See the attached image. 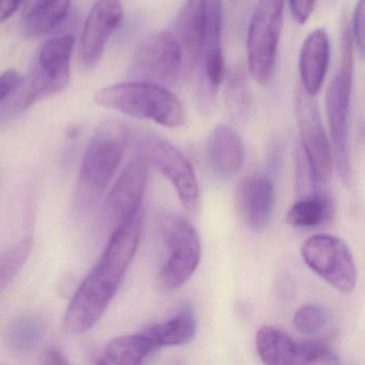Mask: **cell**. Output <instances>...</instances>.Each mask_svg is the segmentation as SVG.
Masks as SVG:
<instances>
[{
	"label": "cell",
	"mask_w": 365,
	"mask_h": 365,
	"mask_svg": "<svg viewBox=\"0 0 365 365\" xmlns=\"http://www.w3.org/2000/svg\"><path fill=\"white\" fill-rule=\"evenodd\" d=\"M142 230V210L115 227L101 258L68 307L63 319L68 333L86 332L101 319L135 256Z\"/></svg>",
	"instance_id": "1"
},
{
	"label": "cell",
	"mask_w": 365,
	"mask_h": 365,
	"mask_svg": "<svg viewBox=\"0 0 365 365\" xmlns=\"http://www.w3.org/2000/svg\"><path fill=\"white\" fill-rule=\"evenodd\" d=\"M98 106L166 128L182 127L187 120L178 97L162 85L130 81L102 88L95 95Z\"/></svg>",
	"instance_id": "2"
},
{
	"label": "cell",
	"mask_w": 365,
	"mask_h": 365,
	"mask_svg": "<svg viewBox=\"0 0 365 365\" xmlns=\"http://www.w3.org/2000/svg\"><path fill=\"white\" fill-rule=\"evenodd\" d=\"M128 132L116 123H106L93 134L78 174L76 200L83 210L101 200L125 153Z\"/></svg>",
	"instance_id": "3"
},
{
	"label": "cell",
	"mask_w": 365,
	"mask_h": 365,
	"mask_svg": "<svg viewBox=\"0 0 365 365\" xmlns=\"http://www.w3.org/2000/svg\"><path fill=\"white\" fill-rule=\"evenodd\" d=\"M352 40L350 29H344L341 37V65L331 81L326 93V112L332 140L335 165L341 181L350 185L351 161L349 150V115L351 103Z\"/></svg>",
	"instance_id": "4"
},
{
	"label": "cell",
	"mask_w": 365,
	"mask_h": 365,
	"mask_svg": "<svg viewBox=\"0 0 365 365\" xmlns=\"http://www.w3.org/2000/svg\"><path fill=\"white\" fill-rule=\"evenodd\" d=\"M285 0H258L247 31V69L259 85L272 81L283 25Z\"/></svg>",
	"instance_id": "5"
},
{
	"label": "cell",
	"mask_w": 365,
	"mask_h": 365,
	"mask_svg": "<svg viewBox=\"0 0 365 365\" xmlns=\"http://www.w3.org/2000/svg\"><path fill=\"white\" fill-rule=\"evenodd\" d=\"M138 157L153 164L176 190L179 200L190 211L200 205V187L189 160L165 138L150 132L136 136Z\"/></svg>",
	"instance_id": "6"
},
{
	"label": "cell",
	"mask_w": 365,
	"mask_h": 365,
	"mask_svg": "<svg viewBox=\"0 0 365 365\" xmlns=\"http://www.w3.org/2000/svg\"><path fill=\"white\" fill-rule=\"evenodd\" d=\"M161 232L170 256L160 273V281L166 289H178L189 281L200 264V235L190 222L176 215H164Z\"/></svg>",
	"instance_id": "7"
},
{
	"label": "cell",
	"mask_w": 365,
	"mask_h": 365,
	"mask_svg": "<svg viewBox=\"0 0 365 365\" xmlns=\"http://www.w3.org/2000/svg\"><path fill=\"white\" fill-rule=\"evenodd\" d=\"M303 260L309 269L341 294H350L356 285V268L348 245L328 234L314 235L303 243Z\"/></svg>",
	"instance_id": "8"
},
{
	"label": "cell",
	"mask_w": 365,
	"mask_h": 365,
	"mask_svg": "<svg viewBox=\"0 0 365 365\" xmlns=\"http://www.w3.org/2000/svg\"><path fill=\"white\" fill-rule=\"evenodd\" d=\"M76 46L73 35L53 38L42 46L38 63L25 88L24 108L63 91L70 82V63Z\"/></svg>",
	"instance_id": "9"
},
{
	"label": "cell",
	"mask_w": 365,
	"mask_h": 365,
	"mask_svg": "<svg viewBox=\"0 0 365 365\" xmlns=\"http://www.w3.org/2000/svg\"><path fill=\"white\" fill-rule=\"evenodd\" d=\"M133 81L168 87L182 76V57L170 31H159L145 38L134 52L130 67Z\"/></svg>",
	"instance_id": "10"
},
{
	"label": "cell",
	"mask_w": 365,
	"mask_h": 365,
	"mask_svg": "<svg viewBox=\"0 0 365 365\" xmlns=\"http://www.w3.org/2000/svg\"><path fill=\"white\" fill-rule=\"evenodd\" d=\"M301 148L304 151L318 181H327L332 175V151L322 125L315 97L299 87L294 101Z\"/></svg>",
	"instance_id": "11"
},
{
	"label": "cell",
	"mask_w": 365,
	"mask_h": 365,
	"mask_svg": "<svg viewBox=\"0 0 365 365\" xmlns=\"http://www.w3.org/2000/svg\"><path fill=\"white\" fill-rule=\"evenodd\" d=\"M123 20L120 0H97L89 11L81 34L78 61L83 70L97 67L115 31Z\"/></svg>",
	"instance_id": "12"
},
{
	"label": "cell",
	"mask_w": 365,
	"mask_h": 365,
	"mask_svg": "<svg viewBox=\"0 0 365 365\" xmlns=\"http://www.w3.org/2000/svg\"><path fill=\"white\" fill-rule=\"evenodd\" d=\"M147 180L148 163L144 159L138 157L125 166L106 200V215L115 227L142 210Z\"/></svg>",
	"instance_id": "13"
},
{
	"label": "cell",
	"mask_w": 365,
	"mask_h": 365,
	"mask_svg": "<svg viewBox=\"0 0 365 365\" xmlns=\"http://www.w3.org/2000/svg\"><path fill=\"white\" fill-rule=\"evenodd\" d=\"M205 31L206 0H187L179 11L173 33L180 50L185 76H191L200 63Z\"/></svg>",
	"instance_id": "14"
},
{
	"label": "cell",
	"mask_w": 365,
	"mask_h": 365,
	"mask_svg": "<svg viewBox=\"0 0 365 365\" xmlns=\"http://www.w3.org/2000/svg\"><path fill=\"white\" fill-rule=\"evenodd\" d=\"M205 91L213 103L215 91L225 78V61L222 50V1L206 0V31L202 43V56Z\"/></svg>",
	"instance_id": "15"
},
{
	"label": "cell",
	"mask_w": 365,
	"mask_h": 365,
	"mask_svg": "<svg viewBox=\"0 0 365 365\" xmlns=\"http://www.w3.org/2000/svg\"><path fill=\"white\" fill-rule=\"evenodd\" d=\"M330 42L324 29L312 31L303 42L299 58L301 87L316 97L324 85L330 63Z\"/></svg>",
	"instance_id": "16"
},
{
	"label": "cell",
	"mask_w": 365,
	"mask_h": 365,
	"mask_svg": "<svg viewBox=\"0 0 365 365\" xmlns=\"http://www.w3.org/2000/svg\"><path fill=\"white\" fill-rule=\"evenodd\" d=\"M274 200V185L269 177L253 176L243 181L239 205L245 223L253 232H262L268 226Z\"/></svg>",
	"instance_id": "17"
},
{
	"label": "cell",
	"mask_w": 365,
	"mask_h": 365,
	"mask_svg": "<svg viewBox=\"0 0 365 365\" xmlns=\"http://www.w3.org/2000/svg\"><path fill=\"white\" fill-rule=\"evenodd\" d=\"M245 149L242 140L228 125H217L207 140V160L211 170L222 178H230L242 168Z\"/></svg>",
	"instance_id": "18"
},
{
	"label": "cell",
	"mask_w": 365,
	"mask_h": 365,
	"mask_svg": "<svg viewBox=\"0 0 365 365\" xmlns=\"http://www.w3.org/2000/svg\"><path fill=\"white\" fill-rule=\"evenodd\" d=\"M197 330L195 313L190 303H185L177 313L166 322L153 324L144 330L155 349L190 343Z\"/></svg>",
	"instance_id": "19"
},
{
	"label": "cell",
	"mask_w": 365,
	"mask_h": 365,
	"mask_svg": "<svg viewBox=\"0 0 365 365\" xmlns=\"http://www.w3.org/2000/svg\"><path fill=\"white\" fill-rule=\"evenodd\" d=\"M71 0H39L23 14V31L36 39L54 31L69 14Z\"/></svg>",
	"instance_id": "20"
},
{
	"label": "cell",
	"mask_w": 365,
	"mask_h": 365,
	"mask_svg": "<svg viewBox=\"0 0 365 365\" xmlns=\"http://www.w3.org/2000/svg\"><path fill=\"white\" fill-rule=\"evenodd\" d=\"M296 347L292 337L277 327H262L256 335L258 356L266 364H296Z\"/></svg>",
	"instance_id": "21"
},
{
	"label": "cell",
	"mask_w": 365,
	"mask_h": 365,
	"mask_svg": "<svg viewBox=\"0 0 365 365\" xmlns=\"http://www.w3.org/2000/svg\"><path fill=\"white\" fill-rule=\"evenodd\" d=\"M332 200L327 195L315 192L301 196L288 210L286 221L292 227L316 228L324 225L332 217Z\"/></svg>",
	"instance_id": "22"
},
{
	"label": "cell",
	"mask_w": 365,
	"mask_h": 365,
	"mask_svg": "<svg viewBox=\"0 0 365 365\" xmlns=\"http://www.w3.org/2000/svg\"><path fill=\"white\" fill-rule=\"evenodd\" d=\"M155 347L144 331L112 339L104 348L103 362L110 364L135 365L144 362Z\"/></svg>",
	"instance_id": "23"
},
{
	"label": "cell",
	"mask_w": 365,
	"mask_h": 365,
	"mask_svg": "<svg viewBox=\"0 0 365 365\" xmlns=\"http://www.w3.org/2000/svg\"><path fill=\"white\" fill-rule=\"evenodd\" d=\"M224 102L227 112L236 121L247 118L251 108L252 98L247 74L241 67L228 72L224 87Z\"/></svg>",
	"instance_id": "24"
},
{
	"label": "cell",
	"mask_w": 365,
	"mask_h": 365,
	"mask_svg": "<svg viewBox=\"0 0 365 365\" xmlns=\"http://www.w3.org/2000/svg\"><path fill=\"white\" fill-rule=\"evenodd\" d=\"M24 81L16 70L0 74V125L11 120L24 108Z\"/></svg>",
	"instance_id": "25"
},
{
	"label": "cell",
	"mask_w": 365,
	"mask_h": 365,
	"mask_svg": "<svg viewBox=\"0 0 365 365\" xmlns=\"http://www.w3.org/2000/svg\"><path fill=\"white\" fill-rule=\"evenodd\" d=\"M44 334L43 324L37 318L31 316L19 318L7 331V343L12 349H33L39 345Z\"/></svg>",
	"instance_id": "26"
},
{
	"label": "cell",
	"mask_w": 365,
	"mask_h": 365,
	"mask_svg": "<svg viewBox=\"0 0 365 365\" xmlns=\"http://www.w3.org/2000/svg\"><path fill=\"white\" fill-rule=\"evenodd\" d=\"M328 322V311L317 304L303 305L296 312L292 319L294 329L303 334L318 333Z\"/></svg>",
	"instance_id": "27"
},
{
	"label": "cell",
	"mask_w": 365,
	"mask_h": 365,
	"mask_svg": "<svg viewBox=\"0 0 365 365\" xmlns=\"http://www.w3.org/2000/svg\"><path fill=\"white\" fill-rule=\"evenodd\" d=\"M339 359L329 346L319 341L297 344L296 364H339Z\"/></svg>",
	"instance_id": "28"
},
{
	"label": "cell",
	"mask_w": 365,
	"mask_h": 365,
	"mask_svg": "<svg viewBox=\"0 0 365 365\" xmlns=\"http://www.w3.org/2000/svg\"><path fill=\"white\" fill-rule=\"evenodd\" d=\"M29 241H21L0 257V286L7 283L9 279H11V277L18 272L20 267L24 264L25 258L29 255Z\"/></svg>",
	"instance_id": "29"
},
{
	"label": "cell",
	"mask_w": 365,
	"mask_h": 365,
	"mask_svg": "<svg viewBox=\"0 0 365 365\" xmlns=\"http://www.w3.org/2000/svg\"><path fill=\"white\" fill-rule=\"evenodd\" d=\"M364 18L365 1L364 0H358L356 8H354V16H352L350 33H351L354 43L356 44L361 55H363V53H364L365 46Z\"/></svg>",
	"instance_id": "30"
},
{
	"label": "cell",
	"mask_w": 365,
	"mask_h": 365,
	"mask_svg": "<svg viewBox=\"0 0 365 365\" xmlns=\"http://www.w3.org/2000/svg\"><path fill=\"white\" fill-rule=\"evenodd\" d=\"M316 0H289L290 11L294 21L303 25L309 20L315 10Z\"/></svg>",
	"instance_id": "31"
},
{
	"label": "cell",
	"mask_w": 365,
	"mask_h": 365,
	"mask_svg": "<svg viewBox=\"0 0 365 365\" xmlns=\"http://www.w3.org/2000/svg\"><path fill=\"white\" fill-rule=\"evenodd\" d=\"M22 4L23 0H0V23L12 18Z\"/></svg>",
	"instance_id": "32"
},
{
	"label": "cell",
	"mask_w": 365,
	"mask_h": 365,
	"mask_svg": "<svg viewBox=\"0 0 365 365\" xmlns=\"http://www.w3.org/2000/svg\"><path fill=\"white\" fill-rule=\"evenodd\" d=\"M44 356H46L44 362L48 363V364H68V361L66 360L65 356L57 349L48 350Z\"/></svg>",
	"instance_id": "33"
},
{
	"label": "cell",
	"mask_w": 365,
	"mask_h": 365,
	"mask_svg": "<svg viewBox=\"0 0 365 365\" xmlns=\"http://www.w3.org/2000/svg\"><path fill=\"white\" fill-rule=\"evenodd\" d=\"M39 0H23V14L26 12L29 8L33 7Z\"/></svg>",
	"instance_id": "34"
}]
</instances>
